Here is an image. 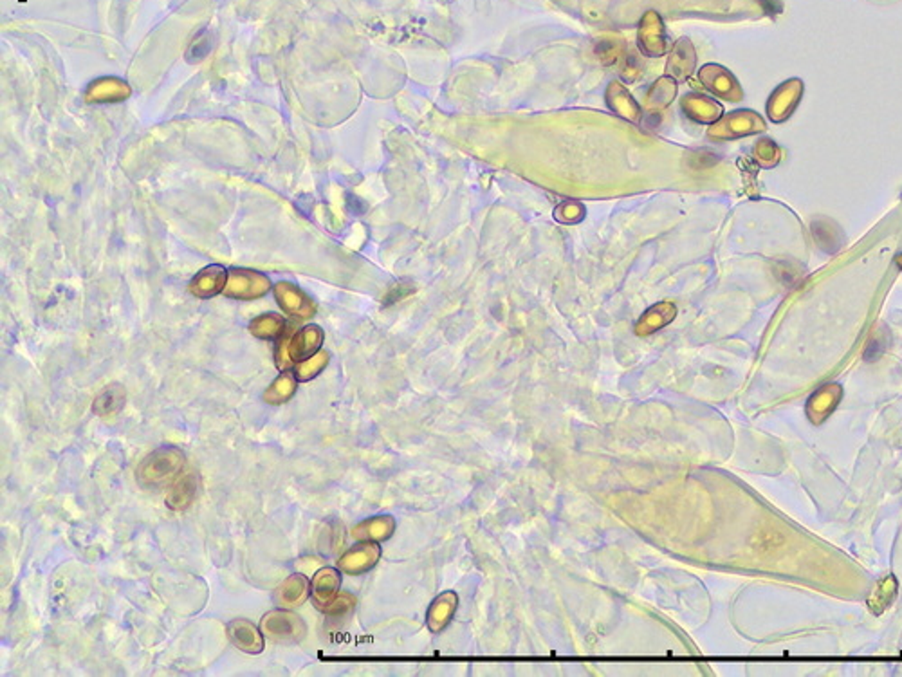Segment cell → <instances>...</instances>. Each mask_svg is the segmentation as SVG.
<instances>
[{
    "label": "cell",
    "mask_w": 902,
    "mask_h": 677,
    "mask_svg": "<svg viewBox=\"0 0 902 677\" xmlns=\"http://www.w3.org/2000/svg\"><path fill=\"white\" fill-rule=\"evenodd\" d=\"M341 586L339 571L334 567H322L311 580V598L313 603L323 611L338 595Z\"/></svg>",
    "instance_id": "cell-9"
},
{
    "label": "cell",
    "mask_w": 902,
    "mask_h": 677,
    "mask_svg": "<svg viewBox=\"0 0 902 677\" xmlns=\"http://www.w3.org/2000/svg\"><path fill=\"white\" fill-rule=\"evenodd\" d=\"M195 494H197V479L193 473H184L183 477H179L174 486L170 490V494L167 495L165 502L167 506L172 510V511H184L188 510L193 501H195Z\"/></svg>",
    "instance_id": "cell-11"
},
{
    "label": "cell",
    "mask_w": 902,
    "mask_h": 677,
    "mask_svg": "<svg viewBox=\"0 0 902 677\" xmlns=\"http://www.w3.org/2000/svg\"><path fill=\"white\" fill-rule=\"evenodd\" d=\"M322 344H323V331L318 325H307L304 329L296 331L294 334H291L287 351H289L291 360L296 365L299 362L315 356L316 353H320Z\"/></svg>",
    "instance_id": "cell-7"
},
{
    "label": "cell",
    "mask_w": 902,
    "mask_h": 677,
    "mask_svg": "<svg viewBox=\"0 0 902 677\" xmlns=\"http://www.w3.org/2000/svg\"><path fill=\"white\" fill-rule=\"evenodd\" d=\"M130 94V87L121 80L105 78L90 85L87 96L90 102H120Z\"/></svg>",
    "instance_id": "cell-12"
},
{
    "label": "cell",
    "mask_w": 902,
    "mask_h": 677,
    "mask_svg": "<svg viewBox=\"0 0 902 677\" xmlns=\"http://www.w3.org/2000/svg\"><path fill=\"white\" fill-rule=\"evenodd\" d=\"M228 276L229 273L222 266H208L195 275L188 289L197 299H212L219 293H224Z\"/></svg>",
    "instance_id": "cell-8"
},
{
    "label": "cell",
    "mask_w": 902,
    "mask_h": 677,
    "mask_svg": "<svg viewBox=\"0 0 902 677\" xmlns=\"http://www.w3.org/2000/svg\"><path fill=\"white\" fill-rule=\"evenodd\" d=\"M354 605L356 600L350 595H338L322 612H325L327 616H345L346 612L353 611Z\"/></svg>",
    "instance_id": "cell-18"
},
{
    "label": "cell",
    "mask_w": 902,
    "mask_h": 677,
    "mask_svg": "<svg viewBox=\"0 0 902 677\" xmlns=\"http://www.w3.org/2000/svg\"><path fill=\"white\" fill-rule=\"evenodd\" d=\"M184 468V455L177 448H158L148 454L137 466V482L146 490H158L174 485Z\"/></svg>",
    "instance_id": "cell-1"
},
{
    "label": "cell",
    "mask_w": 902,
    "mask_h": 677,
    "mask_svg": "<svg viewBox=\"0 0 902 677\" xmlns=\"http://www.w3.org/2000/svg\"><path fill=\"white\" fill-rule=\"evenodd\" d=\"M260 628L264 636L275 643H299L307 634L304 618L284 607L268 612L260 621Z\"/></svg>",
    "instance_id": "cell-2"
},
{
    "label": "cell",
    "mask_w": 902,
    "mask_h": 677,
    "mask_svg": "<svg viewBox=\"0 0 902 677\" xmlns=\"http://www.w3.org/2000/svg\"><path fill=\"white\" fill-rule=\"evenodd\" d=\"M275 297L278 300V306L289 315L298 320L311 318L316 311V306L313 300L302 292V289L296 287L291 282H280L275 287Z\"/></svg>",
    "instance_id": "cell-4"
},
{
    "label": "cell",
    "mask_w": 902,
    "mask_h": 677,
    "mask_svg": "<svg viewBox=\"0 0 902 677\" xmlns=\"http://www.w3.org/2000/svg\"><path fill=\"white\" fill-rule=\"evenodd\" d=\"M329 363V353L325 351H320L316 353L315 356L299 362L294 365V376L298 381H311L313 377H316Z\"/></svg>",
    "instance_id": "cell-17"
},
{
    "label": "cell",
    "mask_w": 902,
    "mask_h": 677,
    "mask_svg": "<svg viewBox=\"0 0 902 677\" xmlns=\"http://www.w3.org/2000/svg\"><path fill=\"white\" fill-rule=\"evenodd\" d=\"M296 383H298V379H296L294 372L282 370V374L266 389L264 401L273 407L287 403L296 393Z\"/></svg>",
    "instance_id": "cell-13"
},
{
    "label": "cell",
    "mask_w": 902,
    "mask_h": 677,
    "mask_svg": "<svg viewBox=\"0 0 902 677\" xmlns=\"http://www.w3.org/2000/svg\"><path fill=\"white\" fill-rule=\"evenodd\" d=\"M271 282L266 275L252 269H231L224 295L237 300H257L268 295Z\"/></svg>",
    "instance_id": "cell-3"
},
{
    "label": "cell",
    "mask_w": 902,
    "mask_h": 677,
    "mask_svg": "<svg viewBox=\"0 0 902 677\" xmlns=\"http://www.w3.org/2000/svg\"><path fill=\"white\" fill-rule=\"evenodd\" d=\"M229 642L245 654H260L264 650V633L262 628L253 625L249 619L237 618L228 625Z\"/></svg>",
    "instance_id": "cell-6"
},
{
    "label": "cell",
    "mask_w": 902,
    "mask_h": 677,
    "mask_svg": "<svg viewBox=\"0 0 902 677\" xmlns=\"http://www.w3.org/2000/svg\"><path fill=\"white\" fill-rule=\"evenodd\" d=\"M393 531V518L392 517H376L370 520H365L358 524L353 529V535L360 541H386Z\"/></svg>",
    "instance_id": "cell-14"
},
{
    "label": "cell",
    "mask_w": 902,
    "mask_h": 677,
    "mask_svg": "<svg viewBox=\"0 0 902 677\" xmlns=\"http://www.w3.org/2000/svg\"><path fill=\"white\" fill-rule=\"evenodd\" d=\"M249 331H252L253 336L260 338V340H276L285 332V322L280 315L268 313L255 318L252 325H249Z\"/></svg>",
    "instance_id": "cell-16"
},
{
    "label": "cell",
    "mask_w": 902,
    "mask_h": 677,
    "mask_svg": "<svg viewBox=\"0 0 902 677\" xmlns=\"http://www.w3.org/2000/svg\"><path fill=\"white\" fill-rule=\"evenodd\" d=\"M309 580L304 574H291L275 593V600L284 609H294L304 605L309 598Z\"/></svg>",
    "instance_id": "cell-10"
},
{
    "label": "cell",
    "mask_w": 902,
    "mask_h": 677,
    "mask_svg": "<svg viewBox=\"0 0 902 677\" xmlns=\"http://www.w3.org/2000/svg\"><path fill=\"white\" fill-rule=\"evenodd\" d=\"M125 405V389L121 385H111L94 400V414L99 417H107L120 412Z\"/></svg>",
    "instance_id": "cell-15"
},
{
    "label": "cell",
    "mask_w": 902,
    "mask_h": 677,
    "mask_svg": "<svg viewBox=\"0 0 902 677\" xmlns=\"http://www.w3.org/2000/svg\"><path fill=\"white\" fill-rule=\"evenodd\" d=\"M379 556H381L379 546L374 541H363L354 548H350L338 560V567L346 574H363L377 564Z\"/></svg>",
    "instance_id": "cell-5"
}]
</instances>
